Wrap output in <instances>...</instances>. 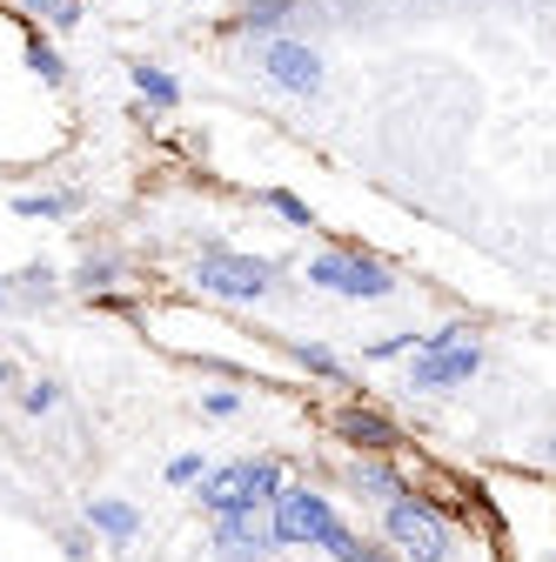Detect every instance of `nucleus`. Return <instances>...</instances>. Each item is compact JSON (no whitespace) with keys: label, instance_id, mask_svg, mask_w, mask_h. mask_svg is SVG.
<instances>
[{"label":"nucleus","instance_id":"obj_1","mask_svg":"<svg viewBox=\"0 0 556 562\" xmlns=\"http://www.w3.org/2000/svg\"><path fill=\"white\" fill-rule=\"evenodd\" d=\"M382 542L402 555V562H449L456 555V529L443 522V509L430 503V496H396V503H382Z\"/></svg>","mask_w":556,"mask_h":562},{"label":"nucleus","instance_id":"obj_2","mask_svg":"<svg viewBox=\"0 0 556 562\" xmlns=\"http://www.w3.org/2000/svg\"><path fill=\"white\" fill-rule=\"evenodd\" d=\"M482 375V341L469 328H430L409 356V389L423 395H443V389H463Z\"/></svg>","mask_w":556,"mask_h":562},{"label":"nucleus","instance_id":"obj_3","mask_svg":"<svg viewBox=\"0 0 556 562\" xmlns=\"http://www.w3.org/2000/svg\"><path fill=\"white\" fill-rule=\"evenodd\" d=\"M282 462L275 456H242V462H222V469H208L194 488H201V509L208 516H229V509H268L275 503V488H282Z\"/></svg>","mask_w":556,"mask_h":562},{"label":"nucleus","instance_id":"obj_4","mask_svg":"<svg viewBox=\"0 0 556 562\" xmlns=\"http://www.w3.org/2000/svg\"><path fill=\"white\" fill-rule=\"evenodd\" d=\"M309 289L342 295V302H389L396 274L363 248H322V255H309Z\"/></svg>","mask_w":556,"mask_h":562},{"label":"nucleus","instance_id":"obj_5","mask_svg":"<svg viewBox=\"0 0 556 562\" xmlns=\"http://www.w3.org/2000/svg\"><path fill=\"white\" fill-rule=\"evenodd\" d=\"M335 522V503L322 496L315 482H282L268 503V536L275 549H315V536Z\"/></svg>","mask_w":556,"mask_h":562},{"label":"nucleus","instance_id":"obj_6","mask_svg":"<svg viewBox=\"0 0 556 562\" xmlns=\"http://www.w3.org/2000/svg\"><path fill=\"white\" fill-rule=\"evenodd\" d=\"M194 281H201V295H215V302H262L275 289V261L235 255V248H201Z\"/></svg>","mask_w":556,"mask_h":562},{"label":"nucleus","instance_id":"obj_7","mask_svg":"<svg viewBox=\"0 0 556 562\" xmlns=\"http://www.w3.org/2000/svg\"><path fill=\"white\" fill-rule=\"evenodd\" d=\"M255 67H262V81L268 88H282V94H322V81H329V60L309 47V41H289V34H268V41H255Z\"/></svg>","mask_w":556,"mask_h":562},{"label":"nucleus","instance_id":"obj_8","mask_svg":"<svg viewBox=\"0 0 556 562\" xmlns=\"http://www.w3.org/2000/svg\"><path fill=\"white\" fill-rule=\"evenodd\" d=\"M335 442H349L356 456H396L409 436H402V422H389L382 408H369V402H349V408H335Z\"/></svg>","mask_w":556,"mask_h":562},{"label":"nucleus","instance_id":"obj_9","mask_svg":"<svg viewBox=\"0 0 556 562\" xmlns=\"http://www.w3.org/2000/svg\"><path fill=\"white\" fill-rule=\"evenodd\" d=\"M215 522V555L222 562H268L275 536H268V509H229V516H208Z\"/></svg>","mask_w":556,"mask_h":562},{"label":"nucleus","instance_id":"obj_10","mask_svg":"<svg viewBox=\"0 0 556 562\" xmlns=\"http://www.w3.org/2000/svg\"><path fill=\"white\" fill-rule=\"evenodd\" d=\"M88 529L94 536H108L114 549H127L134 536H142V509H134V503H121V496H88Z\"/></svg>","mask_w":556,"mask_h":562},{"label":"nucleus","instance_id":"obj_11","mask_svg":"<svg viewBox=\"0 0 556 562\" xmlns=\"http://www.w3.org/2000/svg\"><path fill=\"white\" fill-rule=\"evenodd\" d=\"M127 81H134V94H142L148 108H181V81L168 75V67H155V60H134Z\"/></svg>","mask_w":556,"mask_h":562},{"label":"nucleus","instance_id":"obj_12","mask_svg":"<svg viewBox=\"0 0 556 562\" xmlns=\"http://www.w3.org/2000/svg\"><path fill=\"white\" fill-rule=\"evenodd\" d=\"M296 8H302V0H242V14H235V27H242V34H262V41H268V34L282 27V21H289Z\"/></svg>","mask_w":556,"mask_h":562},{"label":"nucleus","instance_id":"obj_13","mask_svg":"<svg viewBox=\"0 0 556 562\" xmlns=\"http://www.w3.org/2000/svg\"><path fill=\"white\" fill-rule=\"evenodd\" d=\"M356 488H369V496H382V503H396V496H409V482L382 462V456H356Z\"/></svg>","mask_w":556,"mask_h":562},{"label":"nucleus","instance_id":"obj_14","mask_svg":"<svg viewBox=\"0 0 556 562\" xmlns=\"http://www.w3.org/2000/svg\"><path fill=\"white\" fill-rule=\"evenodd\" d=\"M75 207H81V194H21L14 215L21 222H60V215H75Z\"/></svg>","mask_w":556,"mask_h":562},{"label":"nucleus","instance_id":"obj_15","mask_svg":"<svg viewBox=\"0 0 556 562\" xmlns=\"http://www.w3.org/2000/svg\"><path fill=\"white\" fill-rule=\"evenodd\" d=\"M296 362H302L309 375H322V382H349V362H342V356H329L322 341H296Z\"/></svg>","mask_w":556,"mask_h":562},{"label":"nucleus","instance_id":"obj_16","mask_svg":"<svg viewBox=\"0 0 556 562\" xmlns=\"http://www.w3.org/2000/svg\"><path fill=\"white\" fill-rule=\"evenodd\" d=\"M262 201H268V207H275V215H282L289 228H315V207H309L302 194H289V188H268Z\"/></svg>","mask_w":556,"mask_h":562},{"label":"nucleus","instance_id":"obj_17","mask_svg":"<svg viewBox=\"0 0 556 562\" xmlns=\"http://www.w3.org/2000/svg\"><path fill=\"white\" fill-rule=\"evenodd\" d=\"M27 67H34V75H41L47 88H60V81H67V67H60V54H54V47H47L41 34L27 41Z\"/></svg>","mask_w":556,"mask_h":562},{"label":"nucleus","instance_id":"obj_18","mask_svg":"<svg viewBox=\"0 0 556 562\" xmlns=\"http://www.w3.org/2000/svg\"><path fill=\"white\" fill-rule=\"evenodd\" d=\"M27 14H47V27H75L81 21V0H21Z\"/></svg>","mask_w":556,"mask_h":562},{"label":"nucleus","instance_id":"obj_19","mask_svg":"<svg viewBox=\"0 0 556 562\" xmlns=\"http://www.w3.org/2000/svg\"><path fill=\"white\" fill-rule=\"evenodd\" d=\"M108 281H114V261H108V255H88V261L75 268V289H81V295H94V289H108Z\"/></svg>","mask_w":556,"mask_h":562},{"label":"nucleus","instance_id":"obj_20","mask_svg":"<svg viewBox=\"0 0 556 562\" xmlns=\"http://www.w3.org/2000/svg\"><path fill=\"white\" fill-rule=\"evenodd\" d=\"M415 328H402V335H382V341H369V362H396V356H415Z\"/></svg>","mask_w":556,"mask_h":562},{"label":"nucleus","instance_id":"obj_21","mask_svg":"<svg viewBox=\"0 0 556 562\" xmlns=\"http://www.w3.org/2000/svg\"><path fill=\"white\" fill-rule=\"evenodd\" d=\"M335 562H402V555H396L389 542H369V536H356V542H349V549H342Z\"/></svg>","mask_w":556,"mask_h":562},{"label":"nucleus","instance_id":"obj_22","mask_svg":"<svg viewBox=\"0 0 556 562\" xmlns=\"http://www.w3.org/2000/svg\"><path fill=\"white\" fill-rule=\"evenodd\" d=\"M21 408H27V415H54V408H60V389H54V382H27V389H21Z\"/></svg>","mask_w":556,"mask_h":562},{"label":"nucleus","instance_id":"obj_23","mask_svg":"<svg viewBox=\"0 0 556 562\" xmlns=\"http://www.w3.org/2000/svg\"><path fill=\"white\" fill-rule=\"evenodd\" d=\"M208 475V462L201 456H168V488H194Z\"/></svg>","mask_w":556,"mask_h":562},{"label":"nucleus","instance_id":"obj_24","mask_svg":"<svg viewBox=\"0 0 556 562\" xmlns=\"http://www.w3.org/2000/svg\"><path fill=\"white\" fill-rule=\"evenodd\" d=\"M201 408H208V415H222V422H229V415L242 408V395H235V389H208V395H201Z\"/></svg>","mask_w":556,"mask_h":562},{"label":"nucleus","instance_id":"obj_25","mask_svg":"<svg viewBox=\"0 0 556 562\" xmlns=\"http://www.w3.org/2000/svg\"><path fill=\"white\" fill-rule=\"evenodd\" d=\"M0 389H14V362H0Z\"/></svg>","mask_w":556,"mask_h":562},{"label":"nucleus","instance_id":"obj_26","mask_svg":"<svg viewBox=\"0 0 556 562\" xmlns=\"http://www.w3.org/2000/svg\"><path fill=\"white\" fill-rule=\"evenodd\" d=\"M8 302H14V295H8V281H0V315H8Z\"/></svg>","mask_w":556,"mask_h":562},{"label":"nucleus","instance_id":"obj_27","mask_svg":"<svg viewBox=\"0 0 556 562\" xmlns=\"http://www.w3.org/2000/svg\"><path fill=\"white\" fill-rule=\"evenodd\" d=\"M543 456H549V462H556V436H549V442H543Z\"/></svg>","mask_w":556,"mask_h":562}]
</instances>
